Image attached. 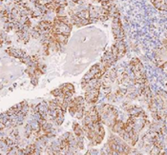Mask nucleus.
Here are the masks:
<instances>
[{"label":"nucleus","mask_w":167,"mask_h":155,"mask_svg":"<svg viewBox=\"0 0 167 155\" xmlns=\"http://www.w3.org/2000/svg\"><path fill=\"white\" fill-rule=\"evenodd\" d=\"M99 91L100 90H97V89H91L90 91L85 92V96H84L85 103L95 104L99 97Z\"/></svg>","instance_id":"1"},{"label":"nucleus","mask_w":167,"mask_h":155,"mask_svg":"<svg viewBox=\"0 0 167 155\" xmlns=\"http://www.w3.org/2000/svg\"><path fill=\"white\" fill-rule=\"evenodd\" d=\"M123 127H124V122L121 121V120H118V119H117V120L115 121V123L112 125L111 129H112V131H113V132H115V133H119L122 128H123Z\"/></svg>","instance_id":"2"},{"label":"nucleus","mask_w":167,"mask_h":155,"mask_svg":"<svg viewBox=\"0 0 167 155\" xmlns=\"http://www.w3.org/2000/svg\"><path fill=\"white\" fill-rule=\"evenodd\" d=\"M73 130H74L76 136H84L82 127L78 124V123H76V122H75V123L73 124Z\"/></svg>","instance_id":"3"},{"label":"nucleus","mask_w":167,"mask_h":155,"mask_svg":"<svg viewBox=\"0 0 167 155\" xmlns=\"http://www.w3.org/2000/svg\"><path fill=\"white\" fill-rule=\"evenodd\" d=\"M60 90L62 91V92H71L75 93V88L72 84L70 83H66V84H63L61 85L60 87Z\"/></svg>","instance_id":"4"},{"label":"nucleus","mask_w":167,"mask_h":155,"mask_svg":"<svg viewBox=\"0 0 167 155\" xmlns=\"http://www.w3.org/2000/svg\"><path fill=\"white\" fill-rule=\"evenodd\" d=\"M51 93H52L55 97H57V96H59V95L62 94V91L60 90V88H57V89H56V90H53V91L51 92Z\"/></svg>","instance_id":"5"},{"label":"nucleus","mask_w":167,"mask_h":155,"mask_svg":"<svg viewBox=\"0 0 167 155\" xmlns=\"http://www.w3.org/2000/svg\"><path fill=\"white\" fill-rule=\"evenodd\" d=\"M38 79H39V77H37V76L33 75V76H32V77H31V83H32L33 86H36V85L38 84Z\"/></svg>","instance_id":"6"},{"label":"nucleus","mask_w":167,"mask_h":155,"mask_svg":"<svg viewBox=\"0 0 167 155\" xmlns=\"http://www.w3.org/2000/svg\"><path fill=\"white\" fill-rule=\"evenodd\" d=\"M109 18H110V17H109L108 14H104V15L98 16V20H99V21H101V22H105V21H107Z\"/></svg>","instance_id":"7"},{"label":"nucleus","mask_w":167,"mask_h":155,"mask_svg":"<svg viewBox=\"0 0 167 155\" xmlns=\"http://www.w3.org/2000/svg\"><path fill=\"white\" fill-rule=\"evenodd\" d=\"M3 129H6V127H5V124L3 122L0 121V130H3Z\"/></svg>","instance_id":"8"},{"label":"nucleus","mask_w":167,"mask_h":155,"mask_svg":"<svg viewBox=\"0 0 167 155\" xmlns=\"http://www.w3.org/2000/svg\"><path fill=\"white\" fill-rule=\"evenodd\" d=\"M28 1H31V0H28Z\"/></svg>","instance_id":"9"}]
</instances>
